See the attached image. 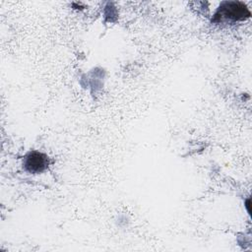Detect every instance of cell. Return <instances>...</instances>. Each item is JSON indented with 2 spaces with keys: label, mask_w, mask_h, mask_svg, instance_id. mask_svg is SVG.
<instances>
[{
  "label": "cell",
  "mask_w": 252,
  "mask_h": 252,
  "mask_svg": "<svg viewBox=\"0 0 252 252\" xmlns=\"http://www.w3.org/2000/svg\"><path fill=\"white\" fill-rule=\"evenodd\" d=\"M250 12L247 7L241 2H223L217 13L215 14L216 22L230 20V21H240L248 18Z\"/></svg>",
  "instance_id": "1"
},
{
  "label": "cell",
  "mask_w": 252,
  "mask_h": 252,
  "mask_svg": "<svg viewBox=\"0 0 252 252\" xmlns=\"http://www.w3.org/2000/svg\"><path fill=\"white\" fill-rule=\"evenodd\" d=\"M47 157L38 152L30 153L25 159L24 165L30 172H40L47 166Z\"/></svg>",
  "instance_id": "2"
}]
</instances>
